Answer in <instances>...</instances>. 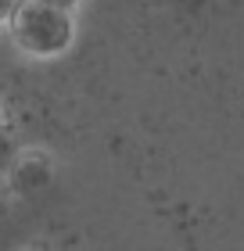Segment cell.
<instances>
[{
	"mask_svg": "<svg viewBox=\"0 0 244 251\" xmlns=\"http://www.w3.org/2000/svg\"><path fill=\"white\" fill-rule=\"evenodd\" d=\"M11 11H15V40L29 54L51 58L68 47L72 18L65 15V7H57V0H26Z\"/></svg>",
	"mask_w": 244,
	"mask_h": 251,
	"instance_id": "cell-1",
	"label": "cell"
},
{
	"mask_svg": "<svg viewBox=\"0 0 244 251\" xmlns=\"http://www.w3.org/2000/svg\"><path fill=\"white\" fill-rule=\"evenodd\" d=\"M11 7H15V0H0V18H4L7 11H11Z\"/></svg>",
	"mask_w": 244,
	"mask_h": 251,
	"instance_id": "cell-2",
	"label": "cell"
},
{
	"mask_svg": "<svg viewBox=\"0 0 244 251\" xmlns=\"http://www.w3.org/2000/svg\"><path fill=\"white\" fill-rule=\"evenodd\" d=\"M7 147V129H4V119H0V151Z\"/></svg>",
	"mask_w": 244,
	"mask_h": 251,
	"instance_id": "cell-3",
	"label": "cell"
}]
</instances>
